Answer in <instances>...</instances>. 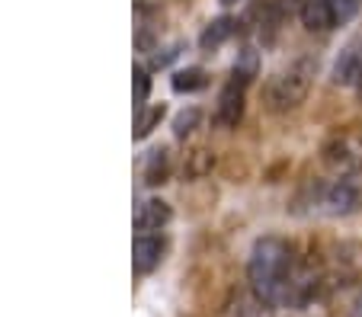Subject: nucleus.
I'll use <instances>...</instances> for the list:
<instances>
[{"label":"nucleus","instance_id":"nucleus-1","mask_svg":"<svg viewBox=\"0 0 362 317\" xmlns=\"http://www.w3.org/2000/svg\"><path fill=\"white\" fill-rule=\"evenodd\" d=\"M247 276H250L253 295L269 308H295V304L308 301L317 289L315 279L298 269L292 244L273 234L253 244Z\"/></svg>","mask_w":362,"mask_h":317},{"label":"nucleus","instance_id":"nucleus-2","mask_svg":"<svg viewBox=\"0 0 362 317\" xmlns=\"http://www.w3.org/2000/svg\"><path fill=\"white\" fill-rule=\"evenodd\" d=\"M298 212L317 215V218H349L362 208V186L353 177H337L311 186L298 199Z\"/></svg>","mask_w":362,"mask_h":317},{"label":"nucleus","instance_id":"nucleus-3","mask_svg":"<svg viewBox=\"0 0 362 317\" xmlns=\"http://www.w3.org/2000/svg\"><path fill=\"white\" fill-rule=\"evenodd\" d=\"M311 83H315V64L308 61V58H298V61L276 71L267 80V87H263V103H267L269 112H292L308 100Z\"/></svg>","mask_w":362,"mask_h":317},{"label":"nucleus","instance_id":"nucleus-4","mask_svg":"<svg viewBox=\"0 0 362 317\" xmlns=\"http://www.w3.org/2000/svg\"><path fill=\"white\" fill-rule=\"evenodd\" d=\"M321 160L334 177H356L362 173V131L340 128L321 145Z\"/></svg>","mask_w":362,"mask_h":317},{"label":"nucleus","instance_id":"nucleus-5","mask_svg":"<svg viewBox=\"0 0 362 317\" xmlns=\"http://www.w3.org/2000/svg\"><path fill=\"white\" fill-rule=\"evenodd\" d=\"M362 0H301L298 16L311 32H330V29L349 23L359 13Z\"/></svg>","mask_w":362,"mask_h":317},{"label":"nucleus","instance_id":"nucleus-6","mask_svg":"<svg viewBox=\"0 0 362 317\" xmlns=\"http://www.w3.org/2000/svg\"><path fill=\"white\" fill-rule=\"evenodd\" d=\"M164 237L158 231H148V234H135V244H132V263H135V273H151L164 260Z\"/></svg>","mask_w":362,"mask_h":317},{"label":"nucleus","instance_id":"nucleus-7","mask_svg":"<svg viewBox=\"0 0 362 317\" xmlns=\"http://www.w3.org/2000/svg\"><path fill=\"white\" fill-rule=\"evenodd\" d=\"M240 119H244V87L231 80L218 93V106H215V125H218V128H238Z\"/></svg>","mask_w":362,"mask_h":317},{"label":"nucleus","instance_id":"nucleus-8","mask_svg":"<svg viewBox=\"0 0 362 317\" xmlns=\"http://www.w3.org/2000/svg\"><path fill=\"white\" fill-rule=\"evenodd\" d=\"M170 221V205L164 199H141L135 205V231L148 234V231H160Z\"/></svg>","mask_w":362,"mask_h":317},{"label":"nucleus","instance_id":"nucleus-9","mask_svg":"<svg viewBox=\"0 0 362 317\" xmlns=\"http://www.w3.org/2000/svg\"><path fill=\"white\" fill-rule=\"evenodd\" d=\"M238 32V20H231V16H221V20L209 23V29L202 32V49H218V45H225L231 35Z\"/></svg>","mask_w":362,"mask_h":317},{"label":"nucleus","instance_id":"nucleus-10","mask_svg":"<svg viewBox=\"0 0 362 317\" xmlns=\"http://www.w3.org/2000/svg\"><path fill=\"white\" fill-rule=\"evenodd\" d=\"M257 74H260V55H257L253 49H244V52H240V58L234 61L231 80L240 83V87H247V83H250Z\"/></svg>","mask_w":362,"mask_h":317},{"label":"nucleus","instance_id":"nucleus-11","mask_svg":"<svg viewBox=\"0 0 362 317\" xmlns=\"http://www.w3.org/2000/svg\"><path fill=\"white\" fill-rule=\"evenodd\" d=\"M167 173H170V157H167L164 148H158V151L148 154V164H144V179H148L151 186H158V183H164Z\"/></svg>","mask_w":362,"mask_h":317},{"label":"nucleus","instance_id":"nucleus-12","mask_svg":"<svg viewBox=\"0 0 362 317\" xmlns=\"http://www.w3.org/2000/svg\"><path fill=\"white\" fill-rule=\"evenodd\" d=\"M205 87V71L202 68H186L173 74V90L177 93H196Z\"/></svg>","mask_w":362,"mask_h":317},{"label":"nucleus","instance_id":"nucleus-13","mask_svg":"<svg viewBox=\"0 0 362 317\" xmlns=\"http://www.w3.org/2000/svg\"><path fill=\"white\" fill-rule=\"evenodd\" d=\"M164 119V106H151V109H138V119H135V138H148L154 125Z\"/></svg>","mask_w":362,"mask_h":317},{"label":"nucleus","instance_id":"nucleus-14","mask_svg":"<svg viewBox=\"0 0 362 317\" xmlns=\"http://www.w3.org/2000/svg\"><path fill=\"white\" fill-rule=\"evenodd\" d=\"M199 119H202V112L199 109H192V106L189 109H183L177 119H173V135H177V138H189L192 131H196Z\"/></svg>","mask_w":362,"mask_h":317},{"label":"nucleus","instance_id":"nucleus-15","mask_svg":"<svg viewBox=\"0 0 362 317\" xmlns=\"http://www.w3.org/2000/svg\"><path fill=\"white\" fill-rule=\"evenodd\" d=\"M132 90H135V109H144V100L151 93V77L144 68H135V80H132Z\"/></svg>","mask_w":362,"mask_h":317},{"label":"nucleus","instance_id":"nucleus-16","mask_svg":"<svg viewBox=\"0 0 362 317\" xmlns=\"http://www.w3.org/2000/svg\"><path fill=\"white\" fill-rule=\"evenodd\" d=\"M221 4H238V0H221Z\"/></svg>","mask_w":362,"mask_h":317},{"label":"nucleus","instance_id":"nucleus-17","mask_svg":"<svg viewBox=\"0 0 362 317\" xmlns=\"http://www.w3.org/2000/svg\"><path fill=\"white\" fill-rule=\"evenodd\" d=\"M359 83H362V71H359Z\"/></svg>","mask_w":362,"mask_h":317}]
</instances>
